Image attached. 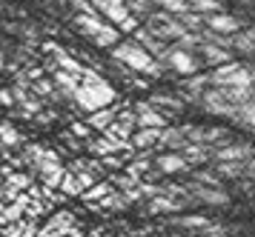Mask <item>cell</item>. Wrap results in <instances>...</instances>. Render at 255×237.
<instances>
[{
	"mask_svg": "<svg viewBox=\"0 0 255 237\" xmlns=\"http://www.w3.org/2000/svg\"><path fill=\"white\" fill-rule=\"evenodd\" d=\"M152 106H163V109H169L172 114L184 112V106H181V100L178 97H172V94H152Z\"/></svg>",
	"mask_w": 255,
	"mask_h": 237,
	"instance_id": "29",
	"label": "cell"
},
{
	"mask_svg": "<svg viewBox=\"0 0 255 237\" xmlns=\"http://www.w3.org/2000/svg\"><path fill=\"white\" fill-rule=\"evenodd\" d=\"M235 123H244V126H250L255 132V97L253 100H247L238 106V114H235Z\"/></svg>",
	"mask_w": 255,
	"mask_h": 237,
	"instance_id": "27",
	"label": "cell"
},
{
	"mask_svg": "<svg viewBox=\"0 0 255 237\" xmlns=\"http://www.w3.org/2000/svg\"><path fill=\"white\" fill-rule=\"evenodd\" d=\"M201 103H204V109H207L209 114H218V117L235 120V114H238V103H232L230 97L224 94V89H218V86H215V91H204V94H201Z\"/></svg>",
	"mask_w": 255,
	"mask_h": 237,
	"instance_id": "5",
	"label": "cell"
},
{
	"mask_svg": "<svg viewBox=\"0 0 255 237\" xmlns=\"http://www.w3.org/2000/svg\"><path fill=\"white\" fill-rule=\"evenodd\" d=\"M63 237H83V235H81V232H78V229H69V232H66V235H63Z\"/></svg>",
	"mask_w": 255,
	"mask_h": 237,
	"instance_id": "40",
	"label": "cell"
},
{
	"mask_svg": "<svg viewBox=\"0 0 255 237\" xmlns=\"http://www.w3.org/2000/svg\"><path fill=\"white\" fill-rule=\"evenodd\" d=\"M244 163L247 160H218L215 171L221 177H227V180H238V177H244Z\"/></svg>",
	"mask_w": 255,
	"mask_h": 237,
	"instance_id": "23",
	"label": "cell"
},
{
	"mask_svg": "<svg viewBox=\"0 0 255 237\" xmlns=\"http://www.w3.org/2000/svg\"><path fill=\"white\" fill-rule=\"evenodd\" d=\"M35 171L40 174V183L49 186V189H60V180L66 174V166L60 160H43L40 166H35Z\"/></svg>",
	"mask_w": 255,
	"mask_h": 237,
	"instance_id": "9",
	"label": "cell"
},
{
	"mask_svg": "<svg viewBox=\"0 0 255 237\" xmlns=\"http://www.w3.org/2000/svg\"><path fill=\"white\" fill-rule=\"evenodd\" d=\"M198 183H204V186H221V177H218V171H195L192 174Z\"/></svg>",
	"mask_w": 255,
	"mask_h": 237,
	"instance_id": "34",
	"label": "cell"
},
{
	"mask_svg": "<svg viewBox=\"0 0 255 237\" xmlns=\"http://www.w3.org/2000/svg\"><path fill=\"white\" fill-rule=\"evenodd\" d=\"M181 155H184L192 166H204V163L212 158V146H209V143H195V140H189V143L181 149Z\"/></svg>",
	"mask_w": 255,
	"mask_h": 237,
	"instance_id": "17",
	"label": "cell"
},
{
	"mask_svg": "<svg viewBox=\"0 0 255 237\" xmlns=\"http://www.w3.org/2000/svg\"><path fill=\"white\" fill-rule=\"evenodd\" d=\"M189 166H192V163H189L181 152H178V155H175V152H166V155H158V158H155V169L161 171V174H181V171H189Z\"/></svg>",
	"mask_w": 255,
	"mask_h": 237,
	"instance_id": "10",
	"label": "cell"
},
{
	"mask_svg": "<svg viewBox=\"0 0 255 237\" xmlns=\"http://www.w3.org/2000/svg\"><path fill=\"white\" fill-rule=\"evenodd\" d=\"M201 52H204L209 66H224V63L232 60L230 49H227V46H218V43H201Z\"/></svg>",
	"mask_w": 255,
	"mask_h": 237,
	"instance_id": "19",
	"label": "cell"
},
{
	"mask_svg": "<svg viewBox=\"0 0 255 237\" xmlns=\"http://www.w3.org/2000/svg\"><path fill=\"white\" fill-rule=\"evenodd\" d=\"M189 203L186 200V194H166V192H161V194H155L149 200V212L152 215H163V212H181L184 206Z\"/></svg>",
	"mask_w": 255,
	"mask_h": 237,
	"instance_id": "11",
	"label": "cell"
},
{
	"mask_svg": "<svg viewBox=\"0 0 255 237\" xmlns=\"http://www.w3.org/2000/svg\"><path fill=\"white\" fill-rule=\"evenodd\" d=\"M72 132L81 137V140H92V126L89 123H72Z\"/></svg>",
	"mask_w": 255,
	"mask_h": 237,
	"instance_id": "37",
	"label": "cell"
},
{
	"mask_svg": "<svg viewBox=\"0 0 255 237\" xmlns=\"http://www.w3.org/2000/svg\"><path fill=\"white\" fill-rule=\"evenodd\" d=\"M109 192H112V183H101V180H98L92 189H86V192H83V200H95V203H101Z\"/></svg>",
	"mask_w": 255,
	"mask_h": 237,
	"instance_id": "30",
	"label": "cell"
},
{
	"mask_svg": "<svg viewBox=\"0 0 255 237\" xmlns=\"http://www.w3.org/2000/svg\"><path fill=\"white\" fill-rule=\"evenodd\" d=\"M209 80H212V86H218V89H227V86H255L253 69L241 66V63H232V60L215 69V72L209 75Z\"/></svg>",
	"mask_w": 255,
	"mask_h": 237,
	"instance_id": "3",
	"label": "cell"
},
{
	"mask_svg": "<svg viewBox=\"0 0 255 237\" xmlns=\"http://www.w3.org/2000/svg\"><path fill=\"white\" fill-rule=\"evenodd\" d=\"M172 223H178L181 229H189V232H201V235L212 226V220H207V217H201V215H184V217H178V220H172Z\"/></svg>",
	"mask_w": 255,
	"mask_h": 237,
	"instance_id": "24",
	"label": "cell"
},
{
	"mask_svg": "<svg viewBox=\"0 0 255 237\" xmlns=\"http://www.w3.org/2000/svg\"><path fill=\"white\" fill-rule=\"evenodd\" d=\"M135 114H138V126H166V117L161 114V109H152V103H135Z\"/></svg>",
	"mask_w": 255,
	"mask_h": 237,
	"instance_id": "16",
	"label": "cell"
},
{
	"mask_svg": "<svg viewBox=\"0 0 255 237\" xmlns=\"http://www.w3.org/2000/svg\"><path fill=\"white\" fill-rule=\"evenodd\" d=\"M0 237H3V232H0Z\"/></svg>",
	"mask_w": 255,
	"mask_h": 237,
	"instance_id": "45",
	"label": "cell"
},
{
	"mask_svg": "<svg viewBox=\"0 0 255 237\" xmlns=\"http://www.w3.org/2000/svg\"><path fill=\"white\" fill-rule=\"evenodd\" d=\"M101 206H104V209H109V212H124V209H129V206H132V200L127 197V192H121V189L115 186V189H112V192L101 200Z\"/></svg>",
	"mask_w": 255,
	"mask_h": 237,
	"instance_id": "21",
	"label": "cell"
},
{
	"mask_svg": "<svg viewBox=\"0 0 255 237\" xmlns=\"http://www.w3.org/2000/svg\"><path fill=\"white\" fill-rule=\"evenodd\" d=\"M172 237H181V235H172Z\"/></svg>",
	"mask_w": 255,
	"mask_h": 237,
	"instance_id": "44",
	"label": "cell"
},
{
	"mask_svg": "<svg viewBox=\"0 0 255 237\" xmlns=\"http://www.w3.org/2000/svg\"><path fill=\"white\" fill-rule=\"evenodd\" d=\"M207 83H212V80L201 78V75H192V78L186 80L184 86H186V91H189V100H201V94H204V89H207Z\"/></svg>",
	"mask_w": 255,
	"mask_h": 237,
	"instance_id": "28",
	"label": "cell"
},
{
	"mask_svg": "<svg viewBox=\"0 0 255 237\" xmlns=\"http://www.w3.org/2000/svg\"><path fill=\"white\" fill-rule=\"evenodd\" d=\"M232 40H235V49H241V52H255V26L247 29V32H241L238 37H232Z\"/></svg>",
	"mask_w": 255,
	"mask_h": 237,
	"instance_id": "31",
	"label": "cell"
},
{
	"mask_svg": "<svg viewBox=\"0 0 255 237\" xmlns=\"http://www.w3.org/2000/svg\"><path fill=\"white\" fill-rule=\"evenodd\" d=\"M0 197H3V189H0ZM0 212H3V200H0Z\"/></svg>",
	"mask_w": 255,
	"mask_h": 237,
	"instance_id": "41",
	"label": "cell"
},
{
	"mask_svg": "<svg viewBox=\"0 0 255 237\" xmlns=\"http://www.w3.org/2000/svg\"><path fill=\"white\" fill-rule=\"evenodd\" d=\"M112 60H121L124 66H129L132 72H138V75H161L163 72V63L155 60V55H152L146 46H140L138 40L112 46Z\"/></svg>",
	"mask_w": 255,
	"mask_h": 237,
	"instance_id": "1",
	"label": "cell"
},
{
	"mask_svg": "<svg viewBox=\"0 0 255 237\" xmlns=\"http://www.w3.org/2000/svg\"><path fill=\"white\" fill-rule=\"evenodd\" d=\"M204 23H207L209 29H215L221 34H232L241 29V23L238 17H232V14H224V11H212V14H204Z\"/></svg>",
	"mask_w": 255,
	"mask_h": 237,
	"instance_id": "13",
	"label": "cell"
},
{
	"mask_svg": "<svg viewBox=\"0 0 255 237\" xmlns=\"http://www.w3.org/2000/svg\"><path fill=\"white\" fill-rule=\"evenodd\" d=\"M253 83H255V69H253Z\"/></svg>",
	"mask_w": 255,
	"mask_h": 237,
	"instance_id": "43",
	"label": "cell"
},
{
	"mask_svg": "<svg viewBox=\"0 0 255 237\" xmlns=\"http://www.w3.org/2000/svg\"><path fill=\"white\" fill-rule=\"evenodd\" d=\"M189 189V194H195V200H201L204 206H215V209H221V206H230V194L221 192V186H204V183H189L186 186Z\"/></svg>",
	"mask_w": 255,
	"mask_h": 237,
	"instance_id": "6",
	"label": "cell"
},
{
	"mask_svg": "<svg viewBox=\"0 0 255 237\" xmlns=\"http://www.w3.org/2000/svg\"><path fill=\"white\" fill-rule=\"evenodd\" d=\"M212 158L215 160H253L255 158V146L224 140V143H218V146L212 149Z\"/></svg>",
	"mask_w": 255,
	"mask_h": 237,
	"instance_id": "7",
	"label": "cell"
},
{
	"mask_svg": "<svg viewBox=\"0 0 255 237\" xmlns=\"http://www.w3.org/2000/svg\"><path fill=\"white\" fill-rule=\"evenodd\" d=\"M69 229H75V215L72 212H55L52 220L40 229V237H63Z\"/></svg>",
	"mask_w": 255,
	"mask_h": 237,
	"instance_id": "12",
	"label": "cell"
},
{
	"mask_svg": "<svg viewBox=\"0 0 255 237\" xmlns=\"http://www.w3.org/2000/svg\"><path fill=\"white\" fill-rule=\"evenodd\" d=\"M0 143H3V146H9V149H14V146H20V143H23V135H20L9 120H0Z\"/></svg>",
	"mask_w": 255,
	"mask_h": 237,
	"instance_id": "25",
	"label": "cell"
},
{
	"mask_svg": "<svg viewBox=\"0 0 255 237\" xmlns=\"http://www.w3.org/2000/svg\"><path fill=\"white\" fill-rule=\"evenodd\" d=\"M121 109H124V106H104V109H98V112H89V120H86V123L92 126V129H98V132H104L106 126L118 117Z\"/></svg>",
	"mask_w": 255,
	"mask_h": 237,
	"instance_id": "18",
	"label": "cell"
},
{
	"mask_svg": "<svg viewBox=\"0 0 255 237\" xmlns=\"http://www.w3.org/2000/svg\"><path fill=\"white\" fill-rule=\"evenodd\" d=\"M32 180H35V177H32V174H23V171H9V174H6V183L17 186L20 192H23V189H29V186H32Z\"/></svg>",
	"mask_w": 255,
	"mask_h": 237,
	"instance_id": "32",
	"label": "cell"
},
{
	"mask_svg": "<svg viewBox=\"0 0 255 237\" xmlns=\"http://www.w3.org/2000/svg\"><path fill=\"white\" fill-rule=\"evenodd\" d=\"M55 86L60 89L63 97H72L75 100V94L81 89V75H72L66 69H55Z\"/></svg>",
	"mask_w": 255,
	"mask_h": 237,
	"instance_id": "14",
	"label": "cell"
},
{
	"mask_svg": "<svg viewBox=\"0 0 255 237\" xmlns=\"http://www.w3.org/2000/svg\"><path fill=\"white\" fill-rule=\"evenodd\" d=\"M86 149L92 152V155H98V158H106V155H112V152H118V146L109 140V137H92V140H86Z\"/></svg>",
	"mask_w": 255,
	"mask_h": 237,
	"instance_id": "26",
	"label": "cell"
},
{
	"mask_svg": "<svg viewBox=\"0 0 255 237\" xmlns=\"http://www.w3.org/2000/svg\"><path fill=\"white\" fill-rule=\"evenodd\" d=\"M161 143H163V146H169V149H175V152H181V149L189 143V137H186L184 126H181V129H169V126H163Z\"/></svg>",
	"mask_w": 255,
	"mask_h": 237,
	"instance_id": "20",
	"label": "cell"
},
{
	"mask_svg": "<svg viewBox=\"0 0 255 237\" xmlns=\"http://www.w3.org/2000/svg\"><path fill=\"white\" fill-rule=\"evenodd\" d=\"M118 97V91L109 86V83H81V89H78V94H75V103L81 106L83 112H98V109H104V106H112Z\"/></svg>",
	"mask_w": 255,
	"mask_h": 237,
	"instance_id": "2",
	"label": "cell"
},
{
	"mask_svg": "<svg viewBox=\"0 0 255 237\" xmlns=\"http://www.w3.org/2000/svg\"><path fill=\"white\" fill-rule=\"evenodd\" d=\"M60 192L66 194V197H83V183H81V177H78V171L66 169L63 180H60Z\"/></svg>",
	"mask_w": 255,
	"mask_h": 237,
	"instance_id": "22",
	"label": "cell"
},
{
	"mask_svg": "<svg viewBox=\"0 0 255 237\" xmlns=\"http://www.w3.org/2000/svg\"><path fill=\"white\" fill-rule=\"evenodd\" d=\"M163 66H169L178 75H195L198 72V57L192 55V49H184V46H175V49H166V55L161 57Z\"/></svg>",
	"mask_w": 255,
	"mask_h": 237,
	"instance_id": "4",
	"label": "cell"
},
{
	"mask_svg": "<svg viewBox=\"0 0 255 237\" xmlns=\"http://www.w3.org/2000/svg\"><path fill=\"white\" fill-rule=\"evenodd\" d=\"M60 140H63V143H66L72 152H81V149H83V143L78 140V135H75L72 129H63V132H60Z\"/></svg>",
	"mask_w": 255,
	"mask_h": 237,
	"instance_id": "35",
	"label": "cell"
},
{
	"mask_svg": "<svg viewBox=\"0 0 255 237\" xmlns=\"http://www.w3.org/2000/svg\"><path fill=\"white\" fill-rule=\"evenodd\" d=\"M0 106H3V109H12V106H17L14 89H0Z\"/></svg>",
	"mask_w": 255,
	"mask_h": 237,
	"instance_id": "36",
	"label": "cell"
},
{
	"mask_svg": "<svg viewBox=\"0 0 255 237\" xmlns=\"http://www.w3.org/2000/svg\"><path fill=\"white\" fill-rule=\"evenodd\" d=\"M161 132L158 126H140L138 132L132 135V149H152L161 143Z\"/></svg>",
	"mask_w": 255,
	"mask_h": 237,
	"instance_id": "15",
	"label": "cell"
},
{
	"mask_svg": "<svg viewBox=\"0 0 255 237\" xmlns=\"http://www.w3.org/2000/svg\"><path fill=\"white\" fill-rule=\"evenodd\" d=\"M155 3H161L166 11H172V14H184V11H189L192 6H189V0H155Z\"/></svg>",
	"mask_w": 255,
	"mask_h": 237,
	"instance_id": "33",
	"label": "cell"
},
{
	"mask_svg": "<svg viewBox=\"0 0 255 237\" xmlns=\"http://www.w3.org/2000/svg\"><path fill=\"white\" fill-rule=\"evenodd\" d=\"M244 177H250V180H255V158L244 163Z\"/></svg>",
	"mask_w": 255,
	"mask_h": 237,
	"instance_id": "39",
	"label": "cell"
},
{
	"mask_svg": "<svg viewBox=\"0 0 255 237\" xmlns=\"http://www.w3.org/2000/svg\"><path fill=\"white\" fill-rule=\"evenodd\" d=\"M0 72H3V55H0Z\"/></svg>",
	"mask_w": 255,
	"mask_h": 237,
	"instance_id": "42",
	"label": "cell"
},
{
	"mask_svg": "<svg viewBox=\"0 0 255 237\" xmlns=\"http://www.w3.org/2000/svg\"><path fill=\"white\" fill-rule=\"evenodd\" d=\"M204 237H227V229L224 226H218V223H212V226L204 232Z\"/></svg>",
	"mask_w": 255,
	"mask_h": 237,
	"instance_id": "38",
	"label": "cell"
},
{
	"mask_svg": "<svg viewBox=\"0 0 255 237\" xmlns=\"http://www.w3.org/2000/svg\"><path fill=\"white\" fill-rule=\"evenodd\" d=\"M92 3H95V9L101 11L109 23H115L118 29H121L124 20L132 17V11H129V6L124 3V0H92Z\"/></svg>",
	"mask_w": 255,
	"mask_h": 237,
	"instance_id": "8",
	"label": "cell"
}]
</instances>
